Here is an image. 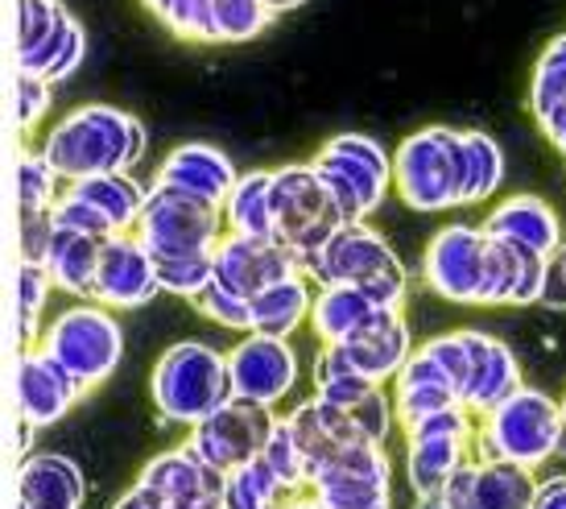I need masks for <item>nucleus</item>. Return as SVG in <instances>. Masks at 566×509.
<instances>
[{
	"mask_svg": "<svg viewBox=\"0 0 566 509\" xmlns=\"http://www.w3.org/2000/svg\"><path fill=\"white\" fill-rule=\"evenodd\" d=\"M170 4H174V0H145V9H149V13L158 17V21H161L166 13H170Z\"/></svg>",
	"mask_w": 566,
	"mask_h": 509,
	"instance_id": "4d7b16f0",
	"label": "nucleus"
},
{
	"mask_svg": "<svg viewBox=\"0 0 566 509\" xmlns=\"http://www.w3.org/2000/svg\"><path fill=\"white\" fill-rule=\"evenodd\" d=\"M534 509H566V477H554L546 485H537Z\"/></svg>",
	"mask_w": 566,
	"mask_h": 509,
	"instance_id": "603ef678",
	"label": "nucleus"
},
{
	"mask_svg": "<svg viewBox=\"0 0 566 509\" xmlns=\"http://www.w3.org/2000/svg\"><path fill=\"white\" fill-rule=\"evenodd\" d=\"M311 166L318 170L327 187L331 204L344 211V220H364L373 216L385 195L394 187V158L377 137L364 133H339L318 149Z\"/></svg>",
	"mask_w": 566,
	"mask_h": 509,
	"instance_id": "39448f33",
	"label": "nucleus"
},
{
	"mask_svg": "<svg viewBox=\"0 0 566 509\" xmlns=\"http://www.w3.org/2000/svg\"><path fill=\"white\" fill-rule=\"evenodd\" d=\"M265 0H216V42H249L273 25Z\"/></svg>",
	"mask_w": 566,
	"mask_h": 509,
	"instance_id": "e433bc0d",
	"label": "nucleus"
},
{
	"mask_svg": "<svg viewBox=\"0 0 566 509\" xmlns=\"http://www.w3.org/2000/svg\"><path fill=\"white\" fill-rule=\"evenodd\" d=\"M537 125L546 128V137H551V142L566 154V100L551 112V116H546V121H537Z\"/></svg>",
	"mask_w": 566,
	"mask_h": 509,
	"instance_id": "5fc2aeb1",
	"label": "nucleus"
},
{
	"mask_svg": "<svg viewBox=\"0 0 566 509\" xmlns=\"http://www.w3.org/2000/svg\"><path fill=\"white\" fill-rule=\"evenodd\" d=\"M42 154L54 162L63 183L133 170L145 158V125L125 108L83 104L50 128Z\"/></svg>",
	"mask_w": 566,
	"mask_h": 509,
	"instance_id": "f257e3e1",
	"label": "nucleus"
},
{
	"mask_svg": "<svg viewBox=\"0 0 566 509\" xmlns=\"http://www.w3.org/2000/svg\"><path fill=\"white\" fill-rule=\"evenodd\" d=\"M563 423H566V398H563Z\"/></svg>",
	"mask_w": 566,
	"mask_h": 509,
	"instance_id": "052dcab7",
	"label": "nucleus"
},
{
	"mask_svg": "<svg viewBox=\"0 0 566 509\" xmlns=\"http://www.w3.org/2000/svg\"><path fill=\"white\" fill-rule=\"evenodd\" d=\"M302 273H306L302 253L277 237L223 232L220 249H216V282H223L244 299L261 294L265 287H277L285 278H302Z\"/></svg>",
	"mask_w": 566,
	"mask_h": 509,
	"instance_id": "9b49d317",
	"label": "nucleus"
},
{
	"mask_svg": "<svg viewBox=\"0 0 566 509\" xmlns=\"http://www.w3.org/2000/svg\"><path fill=\"white\" fill-rule=\"evenodd\" d=\"M282 509H323V501L318 497H302V501H285Z\"/></svg>",
	"mask_w": 566,
	"mask_h": 509,
	"instance_id": "13d9d810",
	"label": "nucleus"
},
{
	"mask_svg": "<svg viewBox=\"0 0 566 509\" xmlns=\"http://www.w3.org/2000/svg\"><path fill=\"white\" fill-rule=\"evenodd\" d=\"M166 30L190 42H216V0H174L170 13L161 17Z\"/></svg>",
	"mask_w": 566,
	"mask_h": 509,
	"instance_id": "c03bdc74",
	"label": "nucleus"
},
{
	"mask_svg": "<svg viewBox=\"0 0 566 509\" xmlns=\"http://www.w3.org/2000/svg\"><path fill=\"white\" fill-rule=\"evenodd\" d=\"M269 460V468L282 477V485L290 489V494H298V489H311V464H306V451L298 447V439H294V430H290V423H277L273 427V435H269L265 451H261Z\"/></svg>",
	"mask_w": 566,
	"mask_h": 509,
	"instance_id": "4c0bfd02",
	"label": "nucleus"
},
{
	"mask_svg": "<svg viewBox=\"0 0 566 509\" xmlns=\"http://www.w3.org/2000/svg\"><path fill=\"white\" fill-rule=\"evenodd\" d=\"M66 187L75 195H83V199H92V204L116 224V232H133L145 211V199H149V187H142V183L133 178V170L92 175V178H80V183H66Z\"/></svg>",
	"mask_w": 566,
	"mask_h": 509,
	"instance_id": "5701e85b",
	"label": "nucleus"
},
{
	"mask_svg": "<svg viewBox=\"0 0 566 509\" xmlns=\"http://www.w3.org/2000/svg\"><path fill=\"white\" fill-rule=\"evenodd\" d=\"M223 220L244 237H273V170L240 175L223 204Z\"/></svg>",
	"mask_w": 566,
	"mask_h": 509,
	"instance_id": "bb28decb",
	"label": "nucleus"
},
{
	"mask_svg": "<svg viewBox=\"0 0 566 509\" xmlns=\"http://www.w3.org/2000/svg\"><path fill=\"white\" fill-rule=\"evenodd\" d=\"M54 287L46 266H33V261H21V273H17V335L30 340L38 328V311L46 307V294Z\"/></svg>",
	"mask_w": 566,
	"mask_h": 509,
	"instance_id": "a19ab883",
	"label": "nucleus"
},
{
	"mask_svg": "<svg viewBox=\"0 0 566 509\" xmlns=\"http://www.w3.org/2000/svg\"><path fill=\"white\" fill-rule=\"evenodd\" d=\"M468 460H472V439H430V444H409V456H406L409 489H413L418 497H439L442 485L455 477Z\"/></svg>",
	"mask_w": 566,
	"mask_h": 509,
	"instance_id": "393cba45",
	"label": "nucleus"
},
{
	"mask_svg": "<svg viewBox=\"0 0 566 509\" xmlns=\"http://www.w3.org/2000/svg\"><path fill=\"white\" fill-rule=\"evenodd\" d=\"M344 224V211L331 204L327 187L311 162L273 170V237L298 249L302 261L318 253Z\"/></svg>",
	"mask_w": 566,
	"mask_h": 509,
	"instance_id": "1a4fd4ad",
	"label": "nucleus"
},
{
	"mask_svg": "<svg viewBox=\"0 0 566 509\" xmlns=\"http://www.w3.org/2000/svg\"><path fill=\"white\" fill-rule=\"evenodd\" d=\"M190 303L199 307V315H207L220 328H232V332H252V303L237 290H228L223 282H211L207 290H199Z\"/></svg>",
	"mask_w": 566,
	"mask_h": 509,
	"instance_id": "ea45409f",
	"label": "nucleus"
},
{
	"mask_svg": "<svg viewBox=\"0 0 566 509\" xmlns=\"http://www.w3.org/2000/svg\"><path fill=\"white\" fill-rule=\"evenodd\" d=\"M394 411H397V402L377 385L368 398L356 402V406L347 411L352 414V427H356V439H360V444H377V447L385 444L389 430H394Z\"/></svg>",
	"mask_w": 566,
	"mask_h": 509,
	"instance_id": "79ce46f5",
	"label": "nucleus"
},
{
	"mask_svg": "<svg viewBox=\"0 0 566 509\" xmlns=\"http://www.w3.org/2000/svg\"><path fill=\"white\" fill-rule=\"evenodd\" d=\"M377 389V382H368L364 373H344V377H331V382L315 385V398L339 406V411H352L356 402H364L368 394Z\"/></svg>",
	"mask_w": 566,
	"mask_h": 509,
	"instance_id": "09e8293b",
	"label": "nucleus"
},
{
	"mask_svg": "<svg viewBox=\"0 0 566 509\" xmlns=\"http://www.w3.org/2000/svg\"><path fill=\"white\" fill-rule=\"evenodd\" d=\"M394 468L377 444H344L318 468L315 485H368V489H389ZM311 485V489H315Z\"/></svg>",
	"mask_w": 566,
	"mask_h": 509,
	"instance_id": "c85d7f7f",
	"label": "nucleus"
},
{
	"mask_svg": "<svg viewBox=\"0 0 566 509\" xmlns=\"http://www.w3.org/2000/svg\"><path fill=\"white\" fill-rule=\"evenodd\" d=\"M542 303L566 307V270L558 266V257L551 261V278H546V290H542Z\"/></svg>",
	"mask_w": 566,
	"mask_h": 509,
	"instance_id": "864d4df0",
	"label": "nucleus"
},
{
	"mask_svg": "<svg viewBox=\"0 0 566 509\" xmlns=\"http://www.w3.org/2000/svg\"><path fill=\"white\" fill-rule=\"evenodd\" d=\"M344 349L368 382L385 385L389 377H397V373L406 368L409 356H413V340H409V328H406V319H401V311L380 307L377 315L368 319V328H364L356 340H347Z\"/></svg>",
	"mask_w": 566,
	"mask_h": 509,
	"instance_id": "f3484780",
	"label": "nucleus"
},
{
	"mask_svg": "<svg viewBox=\"0 0 566 509\" xmlns=\"http://www.w3.org/2000/svg\"><path fill=\"white\" fill-rule=\"evenodd\" d=\"M566 100V33H558L551 46L542 50L534 66V83H530V112L537 121H546L558 104Z\"/></svg>",
	"mask_w": 566,
	"mask_h": 509,
	"instance_id": "473e14b6",
	"label": "nucleus"
},
{
	"mask_svg": "<svg viewBox=\"0 0 566 509\" xmlns=\"http://www.w3.org/2000/svg\"><path fill=\"white\" fill-rule=\"evenodd\" d=\"M21 506L17 509H80L83 494H87V480H83L80 464L59 451H42L21 464Z\"/></svg>",
	"mask_w": 566,
	"mask_h": 509,
	"instance_id": "6ab92c4d",
	"label": "nucleus"
},
{
	"mask_svg": "<svg viewBox=\"0 0 566 509\" xmlns=\"http://www.w3.org/2000/svg\"><path fill=\"white\" fill-rule=\"evenodd\" d=\"M158 261V278L166 294L178 299H195L199 290L216 282V253H178V257H154Z\"/></svg>",
	"mask_w": 566,
	"mask_h": 509,
	"instance_id": "f704fd0d",
	"label": "nucleus"
},
{
	"mask_svg": "<svg viewBox=\"0 0 566 509\" xmlns=\"http://www.w3.org/2000/svg\"><path fill=\"white\" fill-rule=\"evenodd\" d=\"M459 389L451 382H422V377H397V418L418 423L426 414H439L447 406H459Z\"/></svg>",
	"mask_w": 566,
	"mask_h": 509,
	"instance_id": "c9c22d12",
	"label": "nucleus"
},
{
	"mask_svg": "<svg viewBox=\"0 0 566 509\" xmlns=\"http://www.w3.org/2000/svg\"><path fill=\"white\" fill-rule=\"evenodd\" d=\"M480 228L488 237L525 245V249H534L542 257L563 253V220L554 216V207L546 199H534V195H513V199L496 204Z\"/></svg>",
	"mask_w": 566,
	"mask_h": 509,
	"instance_id": "dca6fc26",
	"label": "nucleus"
},
{
	"mask_svg": "<svg viewBox=\"0 0 566 509\" xmlns=\"http://www.w3.org/2000/svg\"><path fill=\"white\" fill-rule=\"evenodd\" d=\"M161 183H174V187H182V191H195L211 199V204H228V195L237 187V166L232 158L216 149V145H203V142H190V145H178L170 158L161 162L158 170Z\"/></svg>",
	"mask_w": 566,
	"mask_h": 509,
	"instance_id": "a211bd4d",
	"label": "nucleus"
},
{
	"mask_svg": "<svg viewBox=\"0 0 566 509\" xmlns=\"http://www.w3.org/2000/svg\"><path fill=\"white\" fill-rule=\"evenodd\" d=\"M50 87L54 83L42 80V75H25V71H17V125L21 128H33L42 116L50 112Z\"/></svg>",
	"mask_w": 566,
	"mask_h": 509,
	"instance_id": "de8ad7c7",
	"label": "nucleus"
},
{
	"mask_svg": "<svg viewBox=\"0 0 566 509\" xmlns=\"http://www.w3.org/2000/svg\"><path fill=\"white\" fill-rule=\"evenodd\" d=\"M521 266H525V245L488 237V266L484 287H480V303H513Z\"/></svg>",
	"mask_w": 566,
	"mask_h": 509,
	"instance_id": "72a5a7b5",
	"label": "nucleus"
},
{
	"mask_svg": "<svg viewBox=\"0 0 566 509\" xmlns=\"http://www.w3.org/2000/svg\"><path fill=\"white\" fill-rule=\"evenodd\" d=\"M290 494L282 477L269 468L265 456L240 464L228 472V489H223V509H282V497Z\"/></svg>",
	"mask_w": 566,
	"mask_h": 509,
	"instance_id": "7c9ffc66",
	"label": "nucleus"
},
{
	"mask_svg": "<svg viewBox=\"0 0 566 509\" xmlns=\"http://www.w3.org/2000/svg\"><path fill=\"white\" fill-rule=\"evenodd\" d=\"M563 430V406L542 389L521 385L513 398L484 414V427L475 430V460H513L537 468L558 456Z\"/></svg>",
	"mask_w": 566,
	"mask_h": 509,
	"instance_id": "20e7f679",
	"label": "nucleus"
},
{
	"mask_svg": "<svg viewBox=\"0 0 566 509\" xmlns=\"http://www.w3.org/2000/svg\"><path fill=\"white\" fill-rule=\"evenodd\" d=\"M87 59V33L75 17L66 13L63 25L50 33L42 46L33 50V54H21L17 59V71H25V75H42L50 83H63L66 75H75Z\"/></svg>",
	"mask_w": 566,
	"mask_h": 509,
	"instance_id": "a878e982",
	"label": "nucleus"
},
{
	"mask_svg": "<svg viewBox=\"0 0 566 509\" xmlns=\"http://www.w3.org/2000/svg\"><path fill=\"white\" fill-rule=\"evenodd\" d=\"M504 178V154L480 128L463 133V178H459V204H480L488 195H496Z\"/></svg>",
	"mask_w": 566,
	"mask_h": 509,
	"instance_id": "cd10ccee",
	"label": "nucleus"
},
{
	"mask_svg": "<svg viewBox=\"0 0 566 509\" xmlns=\"http://www.w3.org/2000/svg\"><path fill=\"white\" fill-rule=\"evenodd\" d=\"M306 278L323 287H360L377 307H394L401 311V299H406V270L397 261L394 245L373 232L364 220L344 224L335 237L311 253L306 261Z\"/></svg>",
	"mask_w": 566,
	"mask_h": 509,
	"instance_id": "f03ea898",
	"label": "nucleus"
},
{
	"mask_svg": "<svg viewBox=\"0 0 566 509\" xmlns=\"http://www.w3.org/2000/svg\"><path fill=\"white\" fill-rule=\"evenodd\" d=\"M252 332L261 335H290L298 332L302 319H311V307H315V290H311V278H285L277 287H265L261 294H252Z\"/></svg>",
	"mask_w": 566,
	"mask_h": 509,
	"instance_id": "4be33fe9",
	"label": "nucleus"
},
{
	"mask_svg": "<svg viewBox=\"0 0 566 509\" xmlns=\"http://www.w3.org/2000/svg\"><path fill=\"white\" fill-rule=\"evenodd\" d=\"M418 509H447V501H442V497H422Z\"/></svg>",
	"mask_w": 566,
	"mask_h": 509,
	"instance_id": "bf43d9fd",
	"label": "nucleus"
},
{
	"mask_svg": "<svg viewBox=\"0 0 566 509\" xmlns=\"http://www.w3.org/2000/svg\"><path fill=\"white\" fill-rule=\"evenodd\" d=\"M442 501L447 509H480V460H468L455 477L442 485Z\"/></svg>",
	"mask_w": 566,
	"mask_h": 509,
	"instance_id": "8fccbe9b",
	"label": "nucleus"
},
{
	"mask_svg": "<svg viewBox=\"0 0 566 509\" xmlns=\"http://www.w3.org/2000/svg\"><path fill=\"white\" fill-rule=\"evenodd\" d=\"M59 183L63 175L54 170V162L38 149V154H21L17 158V199H21V216L33 211H50L59 204Z\"/></svg>",
	"mask_w": 566,
	"mask_h": 509,
	"instance_id": "2f4dec72",
	"label": "nucleus"
},
{
	"mask_svg": "<svg viewBox=\"0 0 566 509\" xmlns=\"http://www.w3.org/2000/svg\"><path fill=\"white\" fill-rule=\"evenodd\" d=\"M409 444H430V439H472V418H468V406H447L439 414H426L418 423L406 427Z\"/></svg>",
	"mask_w": 566,
	"mask_h": 509,
	"instance_id": "a18cd8bd",
	"label": "nucleus"
},
{
	"mask_svg": "<svg viewBox=\"0 0 566 509\" xmlns=\"http://www.w3.org/2000/svg\"><path fill=\"white\" fill-rule=\"evenodd\" d=\"M161 294L158 261L145 249L137 232H116L104 240L99 253V273H95V303L112 307V311H128V307H145L149 299Z\"/></svg>",
	"mask_w": 566,
	"mask_h": 509,
	"instance_id": "4468645a",
	"label": "nucleus"
},
{
	"mask_svg": "<svg viewBox=\"0 0 566 509\" xmlns=\"http://www.w3.org/2000/svg\"><path fill=\"white\" fill-rule=\"evenodd\" d=\"M282 418L273 414V406L249 398H228L216 414H207L199 427L190 430L187 447L199 460L216 464L223 472H232L240 464L256 460L265 451L269 435Z\"/></svg>",
	"mask_w": 566,
	"mask_h": 509,
	"instance_id": "9d476101",
	"label": "nucleus"
},
{
	"mask_svg": "<svg viewBox=\"0 0 566 509\" xmlns=\"http://www.w3.org/2000/svg\"><path fill=\"white\" fill-rule=\"evenodd\" d=\"M80 394L83 385L46 349L21 352V361H17V406H21V423L25 427L38 430L59 423L75 406Z\"/></svg>",
	"mask_w": 566,
	"mask_h": 509,
	"instance_id": "2eb2a0df",
	"label": "nucleus"
},
{
	"mask_svg": "<svg viewBox=\"0 0 566 509\" xmlns=\"http://www.w3.org/2000/svg\"><path fill=\"white\" fill-rule=\"evenodd\" d=\"M99 253H104V237L59 228L46 257V270L54 278V287L66 290L71 299H92L95 273H99Z\"/></svg>",
	"mask_w": 566,
	"mask_h": 509,
	"instance_id": "aec40b11",
	"label": "nucleus"
},
{
	"mask_svg": "<svg viewBox=\"0 0 566 509\" xmlns=\"http://www.w3.org/2000/svg\"><path fill=\"white\" fill-rule=\"evenodd\" d=\"M223 207L203 199L195 191H182L174 183L154 178L145 211L137 220V237L154 257H178V253H216L223 240Z\"/></svg>",
	"mask_w": 566,
	"mask_h": 509,
	"instance_id": "423d86ee",
	"label": "nucleus"
},
{
	"mask_svg": "<svg viewBox=\"0 0 566 509\" xmlns=\"http://www.w3.org/2000/svg\"><path fill=\"white\" fill-rule=\"evenodd\" d=\"M50 216H54V224L59 228H75V232H92V237H116V224L99 211V207L92 204V199H83V195H75L71 187H66V195H59V204L50 207Z\"/></svg>",
	"mask_w": 566,
	"mask_h": 509,
	"instance_id": "37998d69",
	"label": "nucleus"
},
{
	"mask_svg": "<svg viewBox=\"0 0 566 509\" xmlns=\"http://www.w3.org/2000/svg\"><path fill=\"white\" fill-rule=\"evenodd\" d=\"M521 389V365L504 340H492V349L480 356L472 382L463 389V406L475 414H492Z\"/></svg>",
	"mask_w": 566,
	"mask_h": 509,
	"instance_id": "b1692460",
	"label": "nucleus"
},
{
	"mask_svg": "<svg viewBox=\"0 0 566 509\" xmlns=\"http://www.w3.org/2000/svg\"><path fill=\"white\" fill-rule=\"evenodd\" d=\"M63 0H17V59L42 46L63 25Z\"/></svg>",
	"mask_w": 566,
	"mask_h": 509,
	"instance_id": "58836bf2",
	"label": "nucleus"
},
{
	"mask_svg": "<svg viewBox=\"0 0 566 509\" xmlns=\"http://www.w3.org/2000/svg\"><path fill=\"white\" fill-rule=\"evenodd\" d=\"M232 398L228 352H216L199 340H178L161 352L154 368V402L170 423L199 427L207 414H216Z\"/></svg>",
	"mask_w": 566,
	"mask_h": 509,
	"instance_id": "7ed1b4c3",
	"label": "nucleus"
},
{
	"mask_svg": "<svg viewBox=\"0 0 566 509\" xmlns=\"http://www.w3.org/2000/svg\"><path fill=\"white\" fill-rule=\"evenodd\" d=\"M112 509H166V501H161L158 489H149L145 480H137V485H133V489H128V494L120 497Z\"/></svg>",
	"mask_w": 566,
	"mask_h": 509,
	"instance_id": "3c124183",
	"label": "nucleus"
},
{
	"mask_svg": "<svg viewBox=\"0 0 566 509\" xmlns=\"http://www.w3.org/2000/svg\"><path fill=\"white\" fill-rule=\"evenodd\" d=\"M54 232L59 224L50 211H33V216H21V232H17V245H21V261H33V266H46L50 245H54Z\"/></svg>",
	"mask_w": 566,
	"mask_h": 509,
	"instance_id": "49530a36",
	"label": "nucleus"
},
{
	"mask_svg": "<svg viewBox=\"0 0 566 509\" xmlns=\"http://www.w3.org/2000/svg\"><path fill=\"white\" fill-rule=\"evenodd\" d=\"M534 468L513 460H480V509H534Z\"/></svg>",
	"mask_w": 566,
	"mask_h": 509,
	"instance_id": "c756f323",
	"label": "nucleus"
},
{
	"mask_svg": "<svg viewBox=\"0 0 566 509\" xmlns=\"http://www.w3.org/2000/svg\"><path fill=\"white\" fill-rule=\"evenodd\" d=\"M488 266V232L472 224H447L426 249V287L447 303H480Z\"/></svg>",
	"mask_w": 566,
	"mask_h": 509,
	"instance_id": "f8f14e48",
	"label": "nucleus"
},
{
	"mask_svg": "<svg viewBox=\"0 0 566 509\" xmlns=\"http://www.w3.org/2000/svg\"><path fill=\"white\" fill-rule=\"evenodd\" d=\"M112 307L104 303H80L66 307L63 315L42 332V344L59 365L71 368V377L92 389V385L108 382L112 368L125 356V332L120 323L108 315Z\"/></svg>",
	"mask_w": 566,
	"mask_h": 509,
	"instance_id": "6e6552de",
	"label": "nucleus"
},
{
	"mask_svg": "<svg viewBox=\"0 0 566 509\" xmlns=\"http://www.w3.org/2000/svg\"><path fill=\"white\" fill-rule=\"evenodd\" d=\"M265 4L273 9V13H290V9H302L306 0H265Z\"/></svg>",
	"mask_w": 566,
	"mask_h": 509,
	"instance_id": "6e6d98bb",
	"label": "nucleus"
},
{
	"mask_svg": "<svg viewBox=\"0 0 566 509\" xmlns=\"http://www.w3.org/2000/svg\"><path fill=\"white\" fill-rule=\"evenodd\" d=\"M228 373H232V398L277 406L298 385V352L282 335L249 332L228 352Z\"/></svg>",
	"mask_w": 566,
	"mask_h": 509,
	"instance_id": "ddd939ff",
	"label": "nucleus"
},
{
	"mask_svg": "<svg viewBox=\"0 0 566 509\" xmlns=\"http://www.w3.org/2000/svg\"><path fill=\"white\" fill-rule=\"evenodd\" d=\"M377 311L380 307L360 287H323L311 307V323L323 335V344H347L368 328Z\"/></svg>",
	"mask_w": 566,
	"mask_h": 509,
	"instance_id": "412c9836",
	"label": "nucleus"
},
{
	"mask_svg": "<svg viewBox=\"0 0 566 509\" xmlns=\"http://www.w3.org/2000/svg\"><path fill=\"white\" fill-rule=\"evenodd\" d=\"M463 178V133L447 125H430L409 133L394 158L397 195L413 211H442L459 204Z\"/></svg>",
	"mask_w": 566,
	"mask_h": 509,
	"instance_id": "0eeeda50",
	"label": "nucleus"
}]
</instances>
